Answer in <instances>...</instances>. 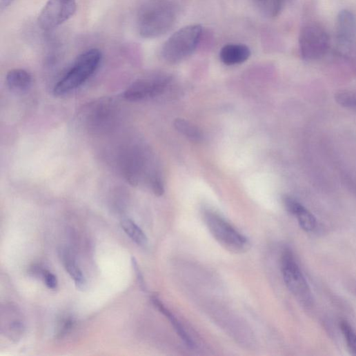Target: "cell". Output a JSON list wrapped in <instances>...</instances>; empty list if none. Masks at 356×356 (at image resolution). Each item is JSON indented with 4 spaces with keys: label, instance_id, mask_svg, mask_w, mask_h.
<instances>
[{
    "label": "cell",
    "instance_id": "obj_9",
    "mask_svg": "<svg viewBox=\"0 0 356 356\" xmlns=\"http://www.w3.org/2000/svg\"><path fill=\"white\" fill-rule=\"evenodd\" d=\"M299 47L304 59H319L329 48L328 36L324 29L316 25L307 26L301 32Z\"/></svg>",
    "mask_w": 356,
    "mask_h": 356
},
{
    "label": "cell",
    "instance_id": "obj_13",
    "mask_svg": "<svg viewBox=\"0 0 356 356\" xmlns=\"http://www.w3.org/2000/svg\"><path fill=\"white\" fill-rule=\"evenodd\" d=\"M355 28L354 16L348 11H342L337 21V34L340 42L343 44L349 43L355 36Z\"/></svg>",
    "mask_w": 356,
    "mask_h": 356
},
{
    "label": "cell",
    "instance_id": "obj_25",
    "mask_svg": "<svg viewBox=\"0 0 356 356\" xmlns=\"http://www.w3.org/2000/svg\"><path fill=\"white\" fill-rule=\"evenodd\" d=\"M14 1H15V0H2V1H1L2 10L8 9Z\"/></svg>",
    "mask_w": 356,
    "mask_h": 356
},
{
    "label": "cell",
    "instance_id": "obj_24",
    "mask_svg": "<svg viewBox=\"0 0 356 356\" xmlns=\"http://www.w3.org/2000/svg\"><path fill=\"white\" fill-rule=\"evenodd\" d=\"M131 261H132L133 270H134V271L135 273V275H136V277H137V282H138L140 288L143 290H146V284H145V282H144V277H143V275H142V273H141V272L140 270V268L139 267V264L137 263V261L135 259V257H132Z\"/></svg>",
    "mask_w": 356,
    "mask_h": 356
},
{
    "label": "cell",
    "instance_id": "obj_10",
    "mask_svg": "<svg viewBox=\"0 0 356 356\" xmlns=\"http://www.w3.org/2000/svg\"><path fill=\"white\" fill-rule=\"evenodd\" d=\"M284 202L287 210L296 217L302 230L309 233L316 228L317 220L315 216L303 205L289 197H286Z\"/></svg>",
    "mask_w": 356,
    "mask_h": 356
},
{
    "label": "cell",
    "instance_id": "obj_6",
    "mask_svg": "<svg viewBox=\"0 0 356 356\" xmlns=\"http://www.w3.org/2000/svg\"><path fill=\"white\" fill-rule=\"evenodd\" d=\"M117 108L110 99H103L88 105L82 113L83 121L88 129L101 132L109 130L117 115Z\"/></svg>",
    "mask_w": 356,
    "mask_h": 356
},
{
    "label": "cell",
    "instance_id": "obj_5",
    "mask_svg": "<svg viewBox=\"0 0 356 356\" xmlns=\"http://www.w3.org/2000/svg\"><path fill=\"white\" fill-rule=\"evenodd\" d=\"M281 270L284 282L297 299L305 307L313 305V296L293 253L286 250L281 258Z\"/></svg>",
    "mask_w": 356,
    "mask_h": 356
},
{
    "label": "cell",
    "instance_id": "obj_14",
    "mask_svg": "<svg viewBox=\"0 0 356 356\" xmlns=\"http://www.w3.org/2000/svg\"><path fill=\"white\" fill-rule=\"evenodd\" d=\"M152 302L155 307L170 322L174 330L178 335L182 339L184 342L190 348H194L195 342L190 335L186 330L181 323L167 309L160 300L154 297L152 298Z\"/></svg>",
    "mask_w": 356,
    "mask_h": 356
},
{
    "label": "cell",
    "instance_id": "obj_22",
    "mask_svg": "<svg viewBox=\"0 0 356 356\" xmlns=\"http://www.w3.org/2000/svg\"><path fill=\"white\" fill-rule=\"evenodd\" d=\"M42 278L46 286L52 290H55L58 287V281L57 277L51 272L44 270Z\"/></svg>",
    "mask_w": 356,
    "mask_h": 356
},
{
    "label": "cell",
    "instance_id": "obj_15",
    "mask_svg": "<svg viewBox=\"0 0 356 356\" xmlns=\"http://www.w3.org/2000/svg\"><path fill=\"white\" fill-rule=\"evenodd\" d=\"M6 324H3L2 329L5 330L7 337L12 341L19 340L24 333L25 325L16 308L12 306V317L9 319H6Z\"/></svg>",
    "mask_w": 356,
    "mask_h": 356
},
{
    "label": "cell",
    "instance_id": "obj_21",
    "mask_svg": "<svg viewBox=\"0 0 356 356\" xmlns=\"http://www.w3.org/2000/svg\"><path fill=\"white\" fill-rule=\"evenodd\" d=\"M337 101L345 106L349 108L356 107V95L350 93L338 94L336 96Z\"/></svg>",
    "mask_w": 356,
    "mask_h": 356
},
{
    "label": "cell",
    "instance_id": "obj_3",
    "mask_svg": "<svg viewBox=\"0 0 356 356\" xmlns=\"http://www.w3.org/2000/svg\"><path fill=\"white\" fill-rule=\"evenodd\" d=\"M203 28L195 24L184 27L175 32L164 43L161 56L168 63H180L194 53L202 37Z\"/></svg>",
    "mask_w": 356,
    "mask_h": 356
},
{
    "label": "cell",
    "instance_id": "obj_19",
    "mask_svg": "<svg viewBox=\"0 0 356 356\" xmlns=\"http://www.w3.org/2000/svg\"><path fill=\"white\" fill-rule=\"evenodd\" d=\"M340 328L349 350L356 355V332L346 321H342Z\"/></svg>",
    "mask_w": 356,
    "mask_h": 356
},
{
    "label": "cell",
    "instance_id": "obj_1",
    "mask_svg": "<svg viewBox=\"0 0 356 356\" xmlns=\"http://www.w3.org/2000/svg\"><path fill=\"white\" fill-rule=\"evenodd\" d=\"M176 19V8L170 0H146L137 12V30L144 39H155L168 32Z\"/></svg>",
    "mask_w": 356,
    "mask_h": 356
},
{
    "label": "cell",
    "instance_id": "obj_20",
    "mask_svg": "<svg viewBox=\"0 0 356 356\" xmlns=\"http://www.w3.org/2000/svg\"><path fill=\"white\" fill-rule=\"evenodd\" d=\"M75 320L71 317H66L60 323L58 328L57 336L58 338H62L66 336L73 328Z\"/></svg>",
    "mask_w": 356,
    "mask_h": 356
},
{
    "label": "cell",
    "instance_id": "obj_2",
    "mask_svg": "<svg viewBox=\"0 0 356 356\" xmlns=\"http://www.w3.org/2000/svg\"><path fill=\"white\" fill-rule=\"evenodd\" d=\"M102 57L101 52L97 48L79 55L70 69L55 86V95L64 96L84 83L98 70Z\"/></svg>",
    "mask_w": 356,
    "mask_h": 356
},
{
    "label": "cell",
    "instance_id": "obj_11",
    "mask_svg": "<svg viewBox=\"0 0 356 356\" xmlns=\"http://www.w3.org/2000/svg\"><path fill=\"white\" fill-rule=\"evenodd\" d=\"M250 48L241 43H229L224 46L219 53L222 63L227 66L240 64L247 61L250 57Z\"/></svg>",
    "mask_w": 356,
    "mask_h": 356
},
{
    "label": "cell",
    "instance_id": "obj_4",
    "mask_svg": "<svg viewBox=\"0 0 356 356\" xmlns=\"http://www.w3.org/2000/svg\"><path fill=\"white\" fill-rule=\"evenodd\" d=\"M204 220L211 235L226 250L243 253L249 249L248 239L218 214L207 210Z\"/></svg>",
    "mask_w": 356,
    "mask_h": 356
},
{
    "label": "cell",
    "instance_id": "obj_18",
    "mask_svg": "<svg viewBox=\"0 0 356 356\" xmlns=\"http://www.w3.org/2000/svg\"><path fill=\"white\" fill-rule=\"evenodd\" d=\"M175 129L192 141L199 142L203 139L201 130L185 119H176L174 122Z\"/></svg>",
    "mask_w": 356,
    "mask_h": 356
},
{
    "label": "cell",
    "instance_id": "obj_26",
    "mask_svg": "<svg viewBox=\"0 0 356 356\" xmlns=\"http://www.w3.org/2000/svg\"><path fill=\"white\" fill-rule=\"evenodd\" d=\"M257 1H258V2H263L264 0H257Z\"/></svg>",
    "mask_w": 356,
    "mask_h": 356
},
{
    "label": "cell",
    "instance_id": "obj_7",
    "mask_svg": "<svg viewBox=\"0 0 356 356\" xmlns=\"http://www.w3.org/2000/svg\"><path fill=\"white\" fill-rule=\"evenodd\" d=\"M76 11L75 0H48L39 16V26L45 31L52 30L68 21Z\"/></svg>",
    "mask_w": 356,
    "mask_h": 356
},
{
    "label": "cell",
    "instance_id": "obj_12",
    "mask_svg": "<svg viewBox=\"0 0 356 356\" xmlns=\"http://www.w3.org/2000/svg\"><path fill=\"white\" fill-rule=\"evenodd\" d=\"M8 87L15 92H26L32 83V77L27 70L21 68L12 69L6 77Z\"/></svg>",
    "mask_w": 356,
    "mask_h": 356
},
{
    "label": "cell",
    "instance_id": "obj_23",
    "mask_svg": "<svg viewBox=\"0 0 356 356\" xmlns=\"http://www.w3.org/2000/svg\"><path fill=\"white\" fill-rule=\"evenodd\" d=\"M285 0H268V11L273 17H276L281 12Z\"/></svg>",
    "mask_w": 356,
    "mask_h": 356
},
{
    "label": "cell",
    "instance_id": "obj_8",
    "mask_svg": "<svg viewBox=\"0 0 356 356\" xmlns=\"http://www.w3.org/2000/svg\"><path fill=\"white\" fill-rule=\"evenodd\" d=\"M170 81V77L164 75L140 78L128 87L123 97L125 99L132 102L156 97L163 93Z\"/></svg>",
    "mask_w": 356,
    "mask_h": 356
},
{
    "label": "cell",
    "instance_id": "obj_17",
    "mask_svg": "<svg viewBox=\"0 0 356 356\" xmlns=\"http://www.w3.org/2000/svg\"><path fill=\"white\" fill-rule=\"evenodd\" d=\"M121 226L127 235L138 246H146L147 245L148 238L146 234L132 220L123 219Z\"/></svg>",
    "mask_w": 356,
    "mask_h": 356
},
{
    "label": "cell",
    "instance_id": "obj_16",
    "mask_svg": "<svg viewBox=\"0 0 356 356\" xmlns=\"http://www.w3.org/2000/svg\"><path fill=\"white\" fill-rule=\"evenodd\" d=\"M63 261L65 269L73 280L76 288L79 290H85L87 288L86 280L74 258L70 253L66 252L63 254Z\"/></svg>",
    "mask_w": 356,
    "mask_h": 356
}]
</instances>
